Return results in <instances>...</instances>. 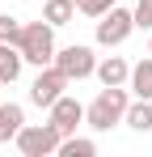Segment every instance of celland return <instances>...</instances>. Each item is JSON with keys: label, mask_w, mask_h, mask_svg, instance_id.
I'll return each mask as SVG.
<instances>
[{"label": "cell", "mask_w": 152, "mask_h": 157, "mask_svg": "<svg viewBox=\"0 0 152 157\" xmlns=\"http://www.w3.org/2000/svg\"><path fill=\"white\" fill-rule=\"evenodd\" d=\"M127 106H131V94H127V85H106L93 102L85 106V123L93 132H110L114 123H123Z\"/></svg>", "instance_id": "6da1fadb"}, {"label": "cell", "mask_w": 152, "mask_h": 157, "mask_svg": "<svg viewBox=\"0 0 152 157\" xmlns=\"http://www.w3.org/2000/svg\"><path fill=\"white\" fill-rule=\"evenodd\" d=\"M17 51L25 55V64L47 68L51 59H55V26H51V21H21Z\"/></svg>", "instance_id": "7a4b0ae2"}, {"label": "cell", "mask_w": 152, "mask_h": 157, "mask_svg": "<svg viewBox=\"0 0 152 157\" xmlns=\"http://www.w3.org/2000/svg\"><path fill=\"white\" fill-rule=\"evenodd\" d=\"M131 30H135V13L114 4V9H106L97 17V34L93 38H97V47H123L127 38H131Z\"/></svg>", "instance_id": "3957f363"}, {"label": "cell", "mask_w": 152, "mask_h": 157, "mask_svg": "<svg viewBox=\"0 0 152 157\" xmlns=\"http://www.w3.org/2000/svg\"><path fill=\"white\" fill-rule=\"evenodd\" d=\"M59 128L55 123H25L21 132H17V149H21L25 157H51L59 153Z\"/></svg>", "instance_id": "277c9868"}, {"label": "cell", "mask_w": 152, "mask_h": 157, "mask_svg": "<svg viewBox=\"0 0 152 157\" xmlns=\"http://www.w3.org/2000/svg\"><path fill=\"white\" fill-rule=\"evenodd\" d=\"M51 64H55L68 81H85V77H93L97 55H93V47H85V43H72V47H59Z\"/></svg>", "instance_id": "5b68a950"}, {"label": "cell", "mask_w": 152, "mask_h": 157, "mask_svg": "<svg viewBox=\"0 0 152 157\" xmlns=\"http://www.w3.org/2000/svg\"><path fill=\"white\" fill-rule=\"evenodd\" d=\"M68 85H72V81L63 77L55 64H47V68H38V77H34V85H30V102H34V106H47V110H51V102H55V98H59Z\"/></svg>", "instance_id": "8992f818"}, {"label": "cell", "mask_w": 152, "mask_h": 157, "mask_svg": "<svg viewBox=\"0 0 152 157\" xmlns=\"http://www.w3.org/2000/svg\"><path fill=\"white\" fill-rule=\"evenodd\" d=\"M51 123L59 128V136H72V132L85 123V106L76 102V98H68V94H59V98L51 102Z\"/></svg>", "instance_id": "52a82bcc"}, {"label": "cell", "mask_w": 152, "mask_h": 157, "mask_svg": "<svg viewBox=\"0 0 152 157\" xmlns=\"http://www.w3.org/2000/svg\"><path fill=\"white\" fill-rule=\"evenodd\" d=\"M93 77H97L101 85H127V77H131V64H127L123 55H106V59H97Z\"/></svg>", "instance_id": "ba28073f"}, {"label": "cell", "mask_w": 152, "mask_h": 157, "mask_svg": "<svg viewBox=\"0 0 152 157\" xmlns=\"http://www.w3.org/2000/svg\"><path fill=\"white\" fill-rule=\"evenodd\" d=\"M25 128V110L17 102H0V144L17 140V132Z\"/></svg>", "instance_id": "9c48e42d"}, {"label": "cell", "mask_w": 152, "mask_h": 157, "mask_svg": "<svg viewBox=\"0 0 152 157\" xmlns=\"http://www.w3.org/2000/svg\"><path fill=\"white\" fill-rule=\"evenodd\" d=\"M127 89H131L135 98H148V102H152V55H148V59H139V64H131Z\"/></svg>", "instance_id": "30bf717a"}, {"label": "cell", "mask_w": 152, "mask_h": 157, "mask_svg": "<svg viewBox=\"0 0 152 157\" xmlns=\"http://www.w3.org/2000/svg\"><path fill=\"white\" fill-rule=\"evenodd\" d=\"M21 64H25V55L13 43H0V85H13L21 77Z\"/></svg>", "instance_id": "8fae6325"}, {"label": "cell", "mask_w": 152, "mask_h": 157, "mask_svg": "<svg viewBox=\"0 0 152 157\" xmlns=\"http://www.w3.org/2000/svg\"><path fill=\"white\" fill-rule=\"evenodd\" d=\"M123 123H127L131 132H152V102H148V98H135V102L127 106Z\"/></svg>", "instance_id": "7c38bea8"}, {"label": "cell", "mask_w": 152, "mask_h": 157, "mask_svg": "<svg viewBox=\"0 0 152 157\" xmlns=\"http://www.w3.org/2000/svg\"><path fill=\"white\" fill-rule=\"evenodd\" d=\"M76 17V4L72 0H42V21H51V26H68Z\"/></svg>", "instance_id": "4fadbf2b"}, {"label": "cell", "mask_w": 152, "mask_h": 157, "mask_svg": "<svg viewBox=\"0 0 152 157\" xmlns=\"http://www.w3.org/2000/svg\"><path fill=\"white\" fill-rule=\"evenodd\" d=\"M59 153L63 157H93L97 153V140H89V136H63V140H59Z\"/></svg>", "instance_id": "5bb4252c"}, {"label": "cell", "mask_w": 152, "mask_h": 157, "mask_svg": "<svg viewBox=\"0 0 152 157\" xmlns=\"http://www.w3.org/2000/svg\"><path fill=\"white\" fill-rule=\"evenodd\" d=\"M17 38H21V21L9 17V13H0V43H13L17 47Z\"/></svg>", "instance_id": "9a60e30c"}, {"label": "cell", "mask_w": 152, "mask_h": 157, "mask_svg": "<svg viewBox=\"0 0 152 157\" xmlns=\"http://www.w3.org/2000/svg\"><path fill=\"white\" fill-rule=\"evenodd\" d=\"M114 4H118V0H76V9H80L85 17H101V13L114 9Z\"/></svg>", "instance_id": "2e32d148"}, {"label": "cell", "mask_w": 152, "mask_h": 157, "mask_svg": "<svg viewBox=\"0 0 152 157\" xmlns=\"http://www.w3.org/2000/svg\"><path fill=\"white\" fill-rule=\"evenodd\" d=\"M131 13H135V30H152V0H139Z\"/></svg>", "instance_id": "e0dca14e"}, {"label": "cell", "mask_w": 152, "mask_h": 157, "mask_svg": "<svg viewBox=\"0 0 152 157\" xmlns=\"http://www.w3.org/2000/svg\"><path fill=\"white\" fill-rule=\"evenodd\" d=\"M148 55H152V38H148Z\"/></svg>", "instance_id": "ac0fdd59"}, {"label": "cell", "mask_w": 152, "mask_h": 157, "mask_svg": "<svg viewBox=\"0 0 152 157\" xmlns=\"http://www.w3.org/2000/svg\"><path fill=\"white\" fill-rule=\"evenodd\" d=\"M72 4H76V0H72Z\"/></svg>", "instance_id": "d6986e66"}]
</instances>
